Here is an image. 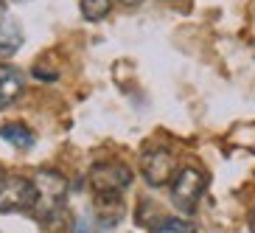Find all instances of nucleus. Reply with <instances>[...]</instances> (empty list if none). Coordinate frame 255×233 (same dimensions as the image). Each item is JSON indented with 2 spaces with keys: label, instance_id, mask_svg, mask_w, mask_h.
<instances>
[{
  "label": "nucleus",
  "instance_id": "obj_4",
  "mask_svg": "<svg viewBox=\"0 0 255 233\" xmlns=\"http://www.w3.org/2000/svg\"><path fill=\"white\" fill-rule=\"evenodd\" d=\"M34 208V183L23 174L0 177V214H20Z\"/></svg>",
  "mask_w": 255,
  "mask_h": 233
},
{
  "label": "nucleus",
  "instance_id": "obj_10",
  "mask_svg": "<svg viewBox=\"0 0 255 233\" xmlns=\"http://www.w3.org/2000/svg\"><path fill=\"white\" fill-rule=\"evenodd\" d=\"M151 233H196V228L185 219H160L157 225L151 228Z\"/></svg>",
  "mask_w": 255,
  "mask_h": 233
},
{
  "label": "nucleus",
  "instance_id": "obj_6",
  "mask_svg": "<svg viewBox=\"0 0 255 233\" xmlns=\"http://www.w3.org/2000/svg\"><path fill=\"white\" fill-rule=\"evenodd\" d=\"M23 87H25V79L20 70L11 68V65H0V110L14 104L17 98L23 96Z\"/></svg>",
  "mask_w": 255,
  "mask_h": 233
},
{
  "label": "nucleus",
  "instance_id": "obj_8",
  "mask_svg": "<svg viewBox=\"0 0 255 233\" xmlns=\"http://www.w3.org/2000/svg\"><path fill=\"white\" fill-rule=\"evenodd\" d=\"M0 138L6 143H11V146H17V149H31V146H34V132H31L25 124H20V121L3 124V127H0Z\"/></svg>",
  "mask_w": 255,
  "mask_h": 233
},
{
  "label": "nucleus",
  "instance_id": "obj_14",
  "mask_svg": "<svg viewBox=\"0 0 255 233\" xmlns=\"http://www.w3.org/2000/svg\"><path fill=\"white\" fill-rule=\"evenodd\" d=\"M17 3H28V0H17Z\"/></svg>",
  "mask_w": 255,
  "mask_h": 233
},
{
  "label": "nucleus",
  "instance_id": "obj_13",
  "mask_svg": "<svg viewBox=\"0 0 255 233\" xmlns=\"http://www.w3.org/2000/svg\"><path fill=\"white\" fill-rule=\"evenodd\" d=\"M121 3H127V6H137L140 0H121Z\"/></svg>",
  "mask_w": 255,
  "mask_h": 233
},
{
  "label": "nucleus",
  "instance_id": "obj_3",
  "mask_svg": "<svg viewBox=\"0 0 255 233\" xmlns=\"http://www.w3.org/2000/svg\"><path fill=\"white\" fill-rule=\"evenodd\" d=\"M208 191V174L202 169H194V166H185L177 177H174L171 186V200L174 205L182 211V214H194L199 200Z\"/></svg>",
  "mask_w": 255,
  "mask_h": 233
},
{
  "label": "nucleus",
  "instance_id": "obj_5",
  "mask_svg": "<svg viewBox=\"0 0 255 233\" xmlns=\"http://www.w3.org/2000/svg\"><path fill=\"white\" fill-rule=\"evenodd\" d=\"M174 166H177V160H174L171 149H165V146H154V149H146L140 155V174L143 180L149 183V186L160 188L165 186V183L174 177Z\"/></svg>",
  "mask_w": 255,
  "mask_h": 233
},
{
  "label": "nucleus",
  "instance_id": "obj_7",
  "mask_svg": "<svg viewBox=\"0 0 255 233\" xmlns=\"http://www.w3.org/2000/svg\"><path fill=\"white\" fill-rule=\"evenodd\" d=\"M23 42H25V37H23L20 23L11 20V17H3V20H0V56L17 53L23 48Z\"/></svg>",
  "mask_w": 255,
  "mask_h": 233
},
{
  "label": "nucleus",
  "instance_id": "obj_9",
  "mask_svg": "<svg viewBox=\"0 0 255 233\" xmlns=\"http://www.w3.org/2000/svg\"><path fill=\"white\" fill-rule=\"evenodd\" d=\"M79 8H82V17H84V20L98 23V20H104V17L110 14L113 0H82V3H79Z\"/></svg>",
  "mask_w": 255,
  "mask_h": 233
},
{
  "label": "nucleus",
  "instance_id": "obj_2",
  "mask_svg": "<svg viewBox=\"0 0 255 233\" xmlns=\"http://www.w3.org/2000/svg\"><path fill=\"white\" fill-rule=\"evenodd\" d=\"M132 180H135L132 169L121 160H104L90 169V188L101 200H121V194L132 186Z\"/></svg>",
  "mask_w": 255,
  "mask_h": 233
},
{
  "label": "nucleus",
  "instance_id": "obj_12",
  "mask_svg": "<svg viewBox=\"0 0 255 233\" xmlns=\"http://www.w3.org/2000/svg\"><path fill=\"white\" fill-rule=\"evenodd\" d=\"M3 17H6V3L0 0V20H3Z\"/></svg>",
  "mask_w": 255,
  "mask_h": 233
},
{
  "label": "nucleus",
  "instance_id": "obj_11",
  "mask_svg": "<svg viewBox=\"0 0 255 233\" xmlns=\"http://www.w3.org/2000/svg\"><path fill=\"white\" fill-rule=\"evenodd\" d=\"M250 231L255 233V208H253V214H250Z\"/></svg>",
  "mask_w": 255,
  "mask_h": 233
},
{
  "label": "nucleus",
  "instance_id": "obj_1",
  "mask_svg": "<svg viewBox=\"0 0 255 233\" xmlns=\"http://www.w3.org/2000/svg\"><path fill=\"white\" fill-rule=\"evenodd\" d=\"M31 183H34V208H31L34 219L37 222H53L59 217V211L65 208V200H68V180L53 169H42L31 177Z\"/></svg>",
  "mask_w": 255,
  "mask_h": 233
}]
</instances>
